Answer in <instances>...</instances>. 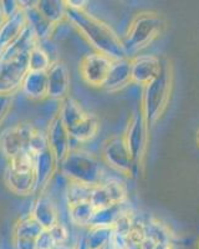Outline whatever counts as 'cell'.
Listing matches in <instances>:
<instances>
[{"instance_id": "obj_1", "label": "cell", "mask_w": 199, "mask_h": 249, "mask_svg": "<svg viewBox=\"0 0 199 249\" xmlns=\"http://www.w3.org/2000/svg\"><path fill=\"white\" fill-rule=\"evenodd\" d=\"M66 19L68 25L76 30L92 51L106 55L111 60L128 57L123 46L122 36H119L111 25L88 12L87 9L67 8Z\"/></svg>"}, {"instance_id": "obj_2", "label": "cell", "mask_w": 199, "mask_h": 249, "mask_svg": "<svg viewBox=\"0 0 199 249\" xmlns=\"http://www.w3.org/2000/svg\"><path fill=\"white\" fill-rule=\"evenodd\" d=\"M165 25V20L156 12H141L134 15L122 36L127 56H136L151 46L162 34Z\"/></svg>"}, {"instance_id": "obj_3", "label": "cell", "mask_w": 199, "mask_h": 249, "mask_svg": "<svg viewBox=\"0 0 199 249\" xmlns=\"http://www.w3.org/2000/svg\"><path fill=\"white\" fill-rule=\"evenodd\" d=\"M45 148H48L45 131L29 122L13 124L0 135V152L6 161L21 153L32 152L37 155Z\"/></svg>"}, {"instance_id": "obj_4", "label": "cell", "mask_w": 199, "mask_h": 249, "mask_svg": "<svg viewBox=\"0 0 199 249\" xmlns=\"http://www.w3.org/2000/svg\"><path fill=\"white\" fill-rule=\"evenodd\" d=\"M173 89V72L169 64H163L161 74L143 88L139 108L151 130L167 110Z\"/></svg>"}, {"instance_id": "obj_5", "label": "cell", "mask_w": 199, "mask_h": 249, "mask_svg": "<svg viewBox=\"0 0 199 249\" xmlns=\"http://www.w3.org/2000/svg\"><path fill=\"white\" fill-rule=\"evenodd\" d=\"M60 172L71 183L95 187L105 179L102 161L85 148L72 147L60 164Z\"/></svg>"}, {"instance_id": "obj_6", "label": "cell", "mask_w": 199, "mask_h": 249, "mask_svg": "<svg viewBox=\"0 0 199 249\" xmlns=\"http://www.w3.org/2000/svg\"><path fill=\"white\" fill-rule=\"evenodd\" d=\"M35 153L26 152L6 161L4 183L13 195L19 197L36 195L37 182L35 173Z\"/></svg>"}, {"instance_id": "obj_7", "label": "cell", "mask_w": 199, "mask_h": 249, "mask_svg": "<svg viewBox=\"0 0 199 249\" xmlns=\"http://www.w3.org/2000/svg\"><path fill=\"white\" fill-rule=\"evenodd\" d=\"M122 136L130 151L134 172H136L139 167L143 166V160L147 152L148 137H149V128L139 107L136 108L130 116Z\"/></svg>"}, {"instance_id": "obj_8", "label": "cell", "mask_w": 199, "mask_h": 249, "mask_svg": "<svg viewBox=\"0 0 199 249\" xmlns=\"http://www.w3.org/2000/svg\"><path fill=\"white\" fill-rule=\"evenodd\" d=\"M100 160L118 175L125 177L134 175L133 162L122 135H114L103 142Z\"/></svg>"}, {"instance_id": "obj_9", "label": "cell", "mask_w": 199, "mask_h": 249, "mask_svg": "<svg viewBox=\"0 0 199 249\" xmlns=\"http://www.w3.org/2000/svg\"><path fill=\"white\" fill-rule=\"evenodd\" d=\"M112 61L106 55L96 51H90L83 55L79 62V74L86 85L91 88L102 89L107 75L111 69Z\"/></svg>"}, {"instance_id": "obj_10", "label": "cell", "mask_w": 199, "mask_h": 249, "mask_svg": "<svg viewBox=\"0 0 199 249\" xmlns=\"http://www.w3.org/2000/svg\"><path fill=\"white\" fill-rule=\"evenodd\" d=\"M128 198L126 184L118 178H105L92 188L90 202L95 210H102L117 204H125Z\"/></svg>"}, {"instance_id": "obj_11", "label": "cell", "mask_w": 199, "mask_h": 249, "mask_svg": "<svg viewBox=\"0 0 199 249\" xmlns=\"http://www.w3.org/2000/svg\"><path fill=\"white\" fill-rule=\"evenodd\" d=\"M28 55L13 60H0V95H15L28 72Z\"/></svg>"}, {"instance_id": "obj_12", "label": "cell", "mask_w": 199, "mask_h": 249, "mask_svg": "<svg viewBox=\"0 0 199 249\" xmlns=\"http://www.w3.org/2000/svg\"><path fill=\"white\" fill-rule=\"evenodd\" d=\"M45 136L48 148L55 156L59 164H61V162L66 159V156L71 151L72 140L70 137L68 130L61 121L57 112L49 121L48 127L45 130Z\"/></svg>"}, {"instance_id": "obj_13", "label": "cell", "mask_w": 199, "mask_h": 249, "mask_svg": "<svg viewBox=\"0 0 199 249\" xmlns=\"http://www.w3.org/2000/svg\"><path fill=\"white\" fill-rule=\"evenodd\" d=\"M48 76V99L61 102L68 97L71 88V76L66 62L54 60L51 66L46 71Z\"/></svg>"}, {"instance_id": "obj_14", "label": "cell", "mask_w": 199, "mask_h": 249, "mask_svg": "<svg viewBox=\"0 0 199 249\" xmlns=\"http://www.w3.org/2000/svg\"><path fill=\"white\" fill-rule=\"evenodd\" d=\"M131 59L132 84L145 88L149 82L153 81L162 71L163 64L152 54H139Z\"/></svg>"}, {"instance_id": "obj_15", "label": "cell", "mask_w": 199, "mask_h": 249, "mask_svg": "<svg viewBox=\"0 0 199 249\" xmlns=\"http://www.w3.org/2000/svg\"><path fill=\"white\" fill-rule=\"evenodd\" d=\"M30 214L45 231L51 230L52 227L60 223L59 210L48 192L37 193L34 204L30 210Z\"/></svg>"}, {"instance_id": "obj_16", "label": "cell", "mask_w": 199, "mask_h": 249, "mask_svg": "<svg viewBox=\"0 0 199 249\" xmlns=\"http://www.w3.org/2000/svg\"><path fill=\"white\" fill-rule=\"evenodd\" d=\"M60 171V164L49 148H45L36 155L35 159V173H36L37 193L46 192L55 176Z\"/></svg>"}, {"instance_id": "obj_17", "label": "cell", "mask_w": 199, "mask_h": 249, "mask_svg": "<svg viewBox=\"0 0 199 249\" xmlns=\"http://www.w3.org/2000/svg\"><path fill=\"white\" fill-rule=\"evenodd\" d=\"M132 84L131 59L114 60L102 89L107 92H118L126 90Z\"/></svg>"}, {"instance_id": "obj_18", "label": "cell", "mask_w": 199, "mask_h": 249, "mask_svg": "<svg viewBox=\"0 0 199 249\" xmlns=\"http://www.w3.org/2000/svg\"><path fill=\"white\" fill-rule=\"evenodd\" d=\"M21 5L25 12L28 26L33 30L40 43L48 40L56 33L57 28L52 25L36 8V1H21Z\"/></svg>"}, {"instance_id": "obj_19", "label": "cell", "mask_w": 199, "mask_h": 249, "mask_svg": "<svg viewBox=\"0 0 199 249\" xmlns=\"http://www.w3.org/2000/svg\"><path fill=\"white\" fill-rule=\"evenodd\" d=\"M20 92L32 101L48 99V76L44 71H28L24 76Z\"/></svg>"}, {"instance_id": "obj_20", "label": "cell", "mask_w": 199, "mask_h": 249, "mask_svg": "<svg viewBox=\"0 0 199 249\" xmlns=\"http://www.w3.org/2000/svg\"><path fill=\"white\" fill-rule=\"evenodd\" d=\"M26 26H28V23H26L24 8L20 9L13 17L3 19L0 24V53L8 48L10 44L14 43L15 40L23 34Z\"/></svg>"}, {"instance_id": "obj_21", "label": "cell", "mask_w": 199, "mask_h": 249, "mask_svg": "<svg viewBox=\"0 0 199 249\" xmlns=\"http://www.w3.org/2000/svg\"><path fill=\"white\" fill-rule=\"evenodd\" d=\"M36 43H40L36 39L35 34L29 26H26L25 30L23 31V34L20 35L14 43L10 44L6 49H4L0 53V60H13L17 57L24 56L28 55L29 51L32 50L33 46Z\"/></svg>"}, {"instance_id": "obj_22", "label": "cell", "mask_w": 199, "mask_h": 249, "mask_svg": "<svg viewBox=\"0 0 199 249\" xmlns=\"http://www.w3.org/2000/svg\"><path fill=\"white\" fill-rule=\"evenodd\" d=\"M100 131V122L99 119L95 116L94 113L88 112L83 120L75 124L74 127L68 130L70 137L72 141L77 143H87L91 142Z\"/></svg>"}, {"instance_id": "obj_23", "label": "cell", "mask_w": 199, "mask_h": 249, "mask_svg": "<svg viewBox=\"0 0 199 249\" xmlns=\"http://www.w3.org/2000/svg\"><path fill=\"white\" fill-rule=\"evenodd\" d=\"M57 113H59L60 119L64 122L66 128L70 130V128L74 127L75 124H79L81 120H83V117L88 112L85 111V108L81 106V104L77 100H75L71 96H68L60 102Z\"/></svg>"}, {"instance_id": "obj_24", "label": "cell", "mask_w": 199, "mask_h": 249, "mask_svg": "<svg viewBox=\"0 0 199 249\" xmlns=\"http://www.w3.org/2000/svg\"><path fill=\"white\" fill-rule=\"evenodd\" d=\"M36 8L57 29L63 23H67L65 0H36Z\"/></svg>"}, {"instance_id": "obj_25", "label": "cell", "mask_w": 199, "mask_h": 249, "mask_svg": "<svg viewBox=\"0 0 199 249\" xmlns=\"http://www.w3.org/2000/svg\"><path fill=\"white\" fill-rule=\"evenodd\" d=\"M44 228L36 222L30 212L21 215L17 219L13 226L12 238H21V239H32L37 241V238L43 234Z\"/></svg>"}, {"instance_id": "obj_26", "label": "cell", "mask_w": 199, "mask_h": 249, "mask_svg": "<svg viewBox=\"0 0 199 249\" xmlns=\"http://www.w3.org/2000/svg\"><path fill=\"white\" fill-rule=\"evenodd\" d=\"M95 212H96V210L90 201L67 204L68 219L72 224L77 227H87L88 228L91 226Z\"/></svg>"}, {"instance_id": "obj_27", "label": "cell", "mask_w": 199, "mask_h": 249, "mask_svg": "<svg viewBox=\"0 0 199 249\" xmlns=\"http://www.w3.org/2000/svg\"><path fill=\"white\" fill-rule=\"evenodd\" d=\"M143 222V230H145L146 241L152 244L159 243V242H171V232L168 227L161 221L153 217L147 218Z\"/></svg>"}, {"instance_id": "obj_28", "label": "cell", "mask_w": 199, "mask_h": 249, "mask_svg": "<svg viewBox=\"0 0 199 249\" xmlns=\"http://www.w3.org/2000/svg\"><path fill=\"white\" fill-rule=\"evenodd\" d=\"M111 238V227H88L83 239L87 249H106L110 246Z\"/></svg>"}, {"instance_id": "obj_29", "label": "cell", "mask_w": 199, "mask_h": 249, "mask_svg": "<svg viewBox=\"0 0 199 249\" xmlns=\"http://www.w3.org/2000/svg\"><path fill=\"white\" fill-rule=\"evenodd\" d=\"M54 60L50 57V54L44 49L41 43H36L29 51L28 56V71H46L51 66Z\"/></svg>"}, {"instance_id": "obj_30", "label": "cell", "mask_w": 199, "mask_h": 249, "mask_svg": "<svg viewBox=\"0 0 199 249\" xmlns=\"http://www.w3.org/2000/svg\"><path fill=\"white\" fill-rule=\"evenodd\" d=\"M125 204H117V206L107 207L102 210H96L90 227H111L112 228L116 218L123 210Z\"/></svg>"}, {"instance_id": "obj_31", "label": "cell", "mask_w": 199, "mask_h": 249, "mask_svg": "<svg viewBox=\"0 0 199 249\" xmlns=\"http://www.w3.org/2000/svg\"><path fill=\"white\" fill-rule=\"evenodd\" d=\"M94 187L86 186V184L71 183L68 182L66 188V204H74L79 202L90 201L91 192Z\"/></svg>"}, {"instance_id": "obj_32", "label": "cell", "mask_w": 199, "mask_h": 249, "mask_svg": "<svg viewBox=\"0 0 199 249\" xmlns=\"http://www.w3.org/2000/svg\"><path fill=\"white\" fill-rule=\"evenodd\" d=\"M15 95H0V127L3 126L5 120L14 105Z\"/></svg>"}, {"instance_id": "obj_33", "label": "cell", "mask_w": 199, "mask_h": 249, "mask_svg": "<svg viewBox=\"0 0 199 249\" xmlns=\"http://www.w3.org/2000/svg\"><path fill=\"white\" fill-rule=\"evenodd\" d=\"M36 249H59L50 231H44L43 234L37 238Z\"/></svg>"}, {"instance_id": "obj_34", "label": "cell", "mask_w": 199, "mask_h": 249, "mask_svg": "<svg viewBox=\"0 0 199 249\" xmlns=\"http://www.w3.org/2000/svg\"><path fill=\"white\" fill-rule=\"evenodd\" d=\"M1 5H3L4 19L9 17H13V15L19 12L20 9L23 8L20 0H1Z\"/></svg>"}, {"instance_id": "obj_35", "label": "cell", "mask_w": 199, "mask_h": 249, "mask_svg": "<svg viewBox=\"0 0 199 249\" xmlns=\"http://www.w3.org/2000/svg\"><path fill=\"white\" fill-rule=\"evenodd\" d=\"M14 249H36V241L32 239H21V238H12Z\"/></svg>"}, {"instance_id": "obj_36", "label": "cell", "mask_w": 199, "mask_h": 249, "mask_svg": "<svg viewBox=\"0 0 199 249\" xmlns=\"http://www.w3.org/2000/svg\"><path fill=\"white\" fill-rule=\"evenodd\" d=\"M65 4L70 9H87L88 6L86 0H65Z\"/></svg>"}, {"instance_id": "obj_37", "label": "cell", "mask_w": 199, "mask_h": 249, "mask_svg": "<svg viewBox=\"0 0 199 249\" xmlns=\"http://www.w3.org/2000/svg\"><path fill=\"white\" fill-rule=\"evenodd\" d=\"M151 249H173V246L169 242H159L152 246Z\"/></svg>"}, {"instance_id": "obj_38", "label": "cell", "mask_w": 199, "mask_h": 249, "mask_svg": "<svg viewBox=\"0 0 199 249\" xmlns=\"http://www.w3.org/2000/svg\"><path fill=\"white\" fill-rule=\"evenodd\" d=\"M4 19L3 17V5H1V0H0V21Z\"/></svg>"}, {"instance_id": "obj_39", "label": "cell", "mask_w": 199, "mask_h": 249, "mask_svg": "<svg viewBox=\"0 0 199 249\" xmlns=\"http://www.w3.org/2000/svg\"><path fill=\"white\" fill-rule=\"evenodd\" d=\"M198 143H199V131H198Z\"/></svg>"}, {"instance_id": "obj_40", "label": "cell", "mask_w": 199, "mask_h": 249, "mask_svg": "<svg viewBox=\"0 0 199 249\" xmlns=\"http://www.w3.org/2000/svg\"><path fill=\"white\" fill-rule=\"evenodd\" d=\"M198 249H199V241H198Z\"/></svg>"}, {"instance_id": "obj_41", "label": "cell", "mask_w": 199, "mask_h": 249, "mask_svg": "<svg viewBox=\"0 0 199 249\" xmlns=\"http://www.w3.org/2000/svg\"><path fill=\"white\" fill-rule=\"evenodd\" d=\"M106 249H110V247H108V248H106Z\"/></svg>"}, {"instance_id": "obj_42", "label": "cell", "mask_w": 199, "mask_h": 249, "mask_svg": "<svg viewBox=\"0 0 199 249\" xmlns=\"http://www.w3.org/2000/svg\"><path fill=\"white\" fill-rule=\"evenodd\" d=\"M1 21H3V20H1ZM1 21H0V24H1Z\"/></svg>"}]
</instances>
